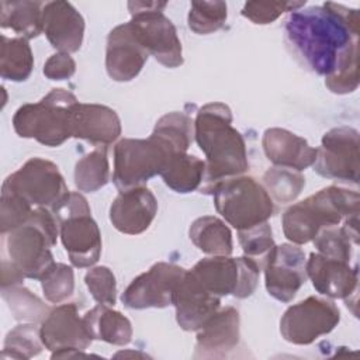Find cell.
<instances>
[{"instance_id": "obj_20", "label": "cell", "mask_w": 360, "mask_h": 360, "mask_svg": "<svg viewBox=\"0 0 360 360\" xmlns=\"http://www.w3.org/2000/svg\"><path fill=\"white\" fill-rule=\"evenodd\" d=\"M240 318L238 309H218L197 332L194 359H224L239 345Z\"/></svg>"}, {"instance_id": "obj_10", "label": "cell", "mask_w": 360, "mask_h": 360, "mask_svg": "<svg viewBox=\"0 0 360 360\" xmlns=\"http://www.w3.org/2000/svg\"><path fill=\"white\" fill-rule=\"evenodd\" d=\"M260 270V266L248 256H214L197 262L190 273L207 291L219 298L229 294L246 298L255 292Z\"/></svg>"}, {"instance_id": "obj_13", "label": "cell", "mask_w": 360, "mask_h": 360, "mask_svg": "<svg viewBox=\"0 0 360 360\" xmlns=\"http://www.w3.org/2000/svg\"><path fill=\"white\" fill-rule=\"evenodd\" d=\"M359 132L350 127H338L322 136L316 148L314 170L330 180L359 183Z\"/></svg>"}, {"instance_id": "obj_17", "label": "cell", "mask_w": 360, "mask_h": 360, "mask_svg": "<svg viewBox=\"0 0 360 360\" xmlns=\"http://www.w3.org/2000/svg\"><path fill=\"white\" fill-rule=\"evenodd\" d=\"M149 53L141 45L129 21L111 30L107 38L105 69L115 82H129L142 70Z\"/></svg>"}, {"instance_id": "obj_1", "label": "cell", "mask_w": 360, "mask_h": 360, "mask_svg": "<svg viewBox=\"0 0 360 360\" xmlns=\"http://www.w3.org/2000/svg\"><path fill=\"white\" fill-rule=\"evenodd\" d=\"M284 41L311 72L332 76L359 60L360 18L356 8L326 1L291 11L283 24Z\"/></svg>"}, {"instance_id": "obj_7", "label": "cell", "mask_w": 360, "mask_h": 360, "mask_svg": "<svg viewBox=\"0 0 360 360\" xmlns=\"http://www.w3.org/2000/svg\"><path fill=\"white\" fill-rule=\"evenodd\" d=\"M51 211L70 263L79 269L93 266L101 255V233L87 200L80 193L69 191Z\"/></svg>"}, {"instance_id": "obj_39", "label": "cell", "mask_w": 360, "mask_h": 360, "mask_svg": "<svg viewBox=\"0 0 360 360\" xmlns=\"http://www.w3.org/2000/svg\"><path fill=\"white\" fill-rule=\"evenodd\" d=\"M84 283L91 297L104 305H114L117 300V284L112 271L105 266L90 269L84 276Z\"/></svg>"}, {"instance_id": "obj_28", "label": "cell", "mask_w": 360, "mask_h": 360, "mask_svg": "<svg viewBox=\"0 0 360 360\" xmlns=\"http://www.w3.org/2000/svg\"><path fill=\"white\" fill-rule=\"evenodd\" d=\"M188 235L191 242L207 255L229 256L232 253V233L225 222L217 217L197 218L191 224Z\"/></svg>"}, {"instance_id": "obj_2", "label": "cell", "mask_w": 360, "mask_h": 360, "mask_svg": "<svg viewBox=\"0 0 360 360\" xmlns=\"http://www.w3.org/2000/svg\"><path fill=\"white\" fill-rule=\"evenodd\" d=\"M194 135L193 120L179 111L163 115L146 139L124 138L114 148L112 181L120 191L143 186L162 174L172 158L186 153Z\"/></svg>"}, {"instance_id": "obj_18", "label": "cell", "mask_w": 360, "mask_h": 360, "mask_svg": "<svg viewBox=\"0 0 360 360\" xmlns=\"http://www.w3.org/2000/svg\"><path fill=\"white\" fill-rule=\"evenodd\" d=\"M305 271L314 288L326 297L343 298L345 301L357 297L359 270L357 266L350 267L349 262L312 252L305 263Z\"/></svg>"}, {"instance_id": "obj_12", "label": "cell", "mask_w": 360, "mask_h": 360, "mask_svg": "<svg viewBox=\"0 0 360 360\" xmlns=\"http://www.w3.org/2000/svg\"><path fill=\"white\" fill-rule=\"evenodd\" d=\"M339 321V308L332 301L312 295L291 305L283 314L280 333L292 345H309L332 332Z\"/></svg>"}, {"instance_id": "obj_4", "label": "cell", "mask_w": 360, "mask_h": 360, "mask_svg": "<svg viewBox=\"0 0 360 360\" xmlns=\"http://www.w3.org/2000/svg\"><path fill=\"white\" fill-rule=\"evenodd\" d=\"M359 193L329 186L291 205L283 214L284 236L292 243L311 242L325 228L338 226L346 218L359 215Z\"/></svg>"}, {"instance_id": "obj_9", "label": "cell", "mask_w": 360, "mask_h": 360, "mask_svg": "<svg viewBox=\"0 0 360 360\" xmlns=\"http://www.w3.org/2000/svg\"><path fill=\"white\" fill-rule=\"evenodd\" d=\"M165 7L160 1H129V24L149 55L166 68H177L183 63L181 42L176 27L163 14Z\"/></svg>"}, {"instance_id": "obj_21", "label": "cell", "mask_w": 360, "mask_h": 360, "mask_svg": "<svg viewBox=\"0 0 360 360\" xmlns=\"http://www.w3.org/2000/svg\"><path fill=\"white\" fill-rule=\"evenodd\" d=\"M158 212V201L148 187L120 191L110 207V221L114 228L127 235L146 231Z\"/></svg>"}, {"instance_id": "obj_33", "label": "cell", "mask_w": 360, "mask_h": 360, "mask_svg": "<svg viewBox=\"0 0 360 360\" xmlns=\"http://www.w3.org/2000/svg\"><path fill=\"white\" fill-rule=\"evenodd\" d=\"M42 340L39 329L31 322L24 325H17L11 329L4 340V347L1 352V359H22L27 360L41 353Z\"/></svg>"}, {"instance_id": "obj_31", "label": "cell", "mask_w": 360, "mask_h": 360, "mask_svg": "<svg viewBox=\"0 0 360 360\" xmlns=\"http://www.w3.org/2000/svg\"><path fill=\"white\" fill-rule=\"evenodd\" d=\"M108 179L110 166L107 146H98L77 160L75 167V184L80 191L94 193L104 187Z\"/></svg>"}, {"instance_id": "obj_36", "label": "cell", "mask_w": 360, "mask_h": 360, "mask_svg": "<svg viewBox=\"0 0 360 360\" xmlns=\"http://www.w3.org/2000/svg\"><path fill=\"white\" fill-rule=\"evenodd\" d=\"M238 239L245 256L253 259L263 269L267 256L276 246L269 222L264 221L248 229L238 231Z\"/></svg>"}, {"instance_id": "obj_5", "label": "cell", "mask_w": 360, "mask_h": 360, "mask_svg": "<svg viewBox=\"0 0 360 360\" xmlns=\"http://www.w3.org/2000/svg\"><path fill=\"white\" fill-rule=\"evenodd\" d=\"M59 226L48 208H34L30 218L4 236V249L24 277L41 280L55 263L51 248L56 245Z\"/></svg>"}, {"instance_id": "obj_11", "label": "cell", "mask_w": 360, "mask_h": 360, "mask_svg": "<svg viewBox=\"0 0 360 360\" xmlns=\"http://www.w3.org/2000/svg\"><path fill=\"white\" fill-rule=\"evenodd\" d=\"M3 188L14 191L35 208L48 210L69 193L58 166L42 158L28 159L4 180Z\"/></svg>"}, {"instance_id": "obj_14", "label": "cell", "mask_w": 360, "mask_h": 360, "mask_svg": "<svg viewBox=\"0 0 360 360\" xmlns=\"http://www.w3.org/2000/svg\"><path fill=\"white\" fill-rule=\"evenodd\" d=\"M186 270L177 264L159 262L142 273L121 295L125 307L132 309L165 308L173 304L174 290Z\"/></svg>"}, {"instance_id": "obj_34", "label": "cell", "mask_w": 360, "mask_h": 360, "mask_svg": "<svg viewBox=\"0 0 360 360\" xmlns=\"http://www.w3.org/2000/svg\"><path fill=\"white\" fill-rule=\"evenodd\" d=\"M263 184L277 202L287 204L298 197L305 186V177L285 167H271L263 174Z\"/></svg>"}, {"instance_id": "obj_32", "label": "cell", "mask_w": 360, "mask_h": 360, "mask_svg": "<svg viewBox=\"0 0 360 360\" xmlns=\"http://www.w3.org/2000/svg\"><path fill=\"white\" fill-rule=\"evenodd\" d=\"M1 297L18 321L42 322L51 312V308L22 284L1 287Z\"/></svg>"}, {"instance_id": "obj_26", "label": "cell", "mask_w": 360, "mask_h": 360, "mask_svg": "<svg viewBox=\"0 0 360 360\" xmlns=\"http://www.w3.org/2000/svg\"><path fill=\"white\" fill-rule=\"evenodd\" d=\"M0 25L11 28L21 38L31 39L42 31L44 3L41 1H1Z\"/></svg>"}, {"instance_id": "obj_40", "label": "cell", "mask_w": 360, "mask_h": 360, "mask_svg": "<svg viewBox=\"0 0 360 360\" xmlns=\"http://www.w3.org/2000/svg\"><path fill=\"white\" fill-rule=\"evenodd\" d=\"M305 1H248L242 8V15L255 24H270L285 11L302 7Z\"/></svg>"}, {"instance_id": "obj_3", "label": "cell", "mask_w": 360, "mask_h": 360, "mask_svg": "<svg viewBox=\"0 0 360 360\" xmlns=\"http://www.w3.org/2000/svg\"><path fill=\"white\" fill-rule=\"evenodd\" d=\"M194 136L207 158L201 193L210 194L219 181L248 170L246 145L242 134L232 127V112L226 104L202 105L194 121Z\"/></svg>"}, {"instance_id": "obj_22", "label": "cell", "mask_w": 360, "mask_h": 360, "mask_svg": "<svg viewBox=\"0 0 360 360\" xmlns=\"http://www.w3.org/2000/svg\"><path fill=\"white\" fill-rule=\"evenodd\" d=\"M42 27L49 44L63 52H77L83 42L84 20L68 1H49L44 4Z\"/></svg>"}, {"instance_id": "obj_16", "label": "cell", "mask_w": 360, "mask_h": 360, "mask_svg": "<svg viewBox=\"0 0 360 360\" xmlns=\"http://www.w3.org/2000/svg\"><path fill=\"white\" fill-rule=\"evenodd\" d=\"M39 335L44 346L51 352L84 350L93 340L73 302L51 309L42 321Z\"/></svg>"}, {"instance_id": "obj_6", "label": "cell", "mask_w": 360, "mask_h": 360, "mask_svg": "<svg viewBox=\"0 0 360 360\" xmlns=\"http://www.w3.org/2000/svg\"><path fill=\"white\" fill-rule=\"evenodd\" d=\"M77 103L69 90L52 89L41 101L24 104L15 111L14 131L45 146H59L72 136V111Z\"/></svg>"}, {"instance_id": "obj_25", "label": "cell", "mask_w": 360, "mask_h": 360, "mask_svg": "<svg viewBox=\"0 0 360 360\" xmlns=\"http://www.w3.org/2000/svg\"><path fill=\"white\" fill-rule=\"evenodd\" d=\"M86 329L94 340H103L110 345L124 346L132 339V325L121 312L100 304L87 311L83 316Z\"/></svg>"}, {"instance_id": "obj_41", "label": "cell", "mask_w": 360, "mask_h": 360, "mask_svg": "<svg viewBox=\"0 0 360 360\" xmlns=\"http://www.w3.org/2000/svg\"><path fill=\"white\" fill-rule=\"evenodd\" d=\"M76 63L69 53H53L44 65V75L51 80H65L73 76Z\"/></svg>"}, {"instance_id": "obj_8", "label": "cell", "mask_w": 360, "mask_h": 360, "mask_svg": "<svg viewBox=\"0 0 360 360\" xmlns=\"http://www.w3.org/2000/svg\"><path fill=\"white\" fill-rule=\"evenodd\" d=\"M214 205L225 221L242 231L267 221L276 211L266 188L250 176L225 179L214 186Z\"/></svg>"}, {"instance_id": "obj_38", "label": "cell", "mask_w": 360, "mask_h": 360, "mask_svg": "<svg viewBox=\"0 0 360 360\" xmlns=\"http://www.w3.org/2000/svg\"><path fill=\"white\" fill-rule=\"evenodd\" d=\"M34 208L24 198L15 194L11 190L1 187V198H0V232L6 235L11 229L24 224Z\"/></svg>"}, {"instance_id": "obj_15", "label": "cell", "mask_w": 360, "mask_h": 360, "mask_svg": "<svg viewBox=\"0 0 360 360\" xmlns=\"http://www.w3.org/2000/svg\"><path fill=\"white\" fill-rule=\"evenodd\" d=\"M267 292L281 302H290L307 281L305 253L291 243L274 246L264 266Z\"/></svg>"}, {"instance_id": "obj_37", "label": "cell", "mask_w": 360, "mask_h": 360, "mask_svg": "<svg viewBox=\"0 0 360 360\" xmlns=\"http://www.w3.org/2000/svg\"><path fill=\"white\" fill-rule=\"evenodd\" d=\"M42 291L49 302L60 304L68 300L75 290V276L70 266L53 263L41 278Z\"/></svg>"}, {"instance_id": "obj_27", "label": "cell", "mask_w": 360, "mask_h": 360, "mask_svg": "<svg viewBox=\"0 0 360 360\" xmlns=\"http://www.w3.org/2000/svg\"><path fill=\"white\" fill-rule=\"evenodd\" d=\"M359 215H353L343 221L342 226L325 228L312 239L318 253L336 259L349 262L352 259L353 246L359 243Z\"/></svg>"}, {"instance_id": "obj_35", "label": "cell", "mask_w": 360, "mask_h": 360, "mask_svg": "<svg viewBox=\"0 0 360 360\" xmlns=\"http://www.w3.org/2000/svg\"><path fill=\"white\" fill-rule=\"evenodd\" d=\"M226 21L225 1H193L188 11V28L200 35L218 31Z\"/></svg>"}, {"instance_id": "obj_19", "label": "cell", "mask_w": 360, "mask_h": 360, "mask_svg": "<svg viewBox=\"0 0 360 360\" xmlns=\"http://www.w3.org/2000/svg\"><path fill=\"white\" fill-rule=\"evenodd\" d=\"M176 308V321L184 330H198L218 309L221 298L207 291L197 278L186 270L179 281L173 304Z\"/></svg>"}, {"instance_id": "obj_23", "label": "cell", "mask_w": 360, "mask_h": 360, "mask_svg": "<svg viewBox=\"0 0 360 360\" xmlns=\"http://www.w3.org/2000/svg\"><path fill=\"white\" fill-rule=\"evenodd\" d=\"M121 135L117 112L101 104L77 103L72 111V136L105 146Z\"/></svg>"}, {"instance_id": "obj_29", "label": "cell", "mask_w": 360, "mask_h": 360, "mask_svg": "<svg viewBox=\"0 0 360 360\" xmlns=\"http://www.w3.org/2000/svg\"><path fill=\"white\" fill-rule=\"evenodd\" d=\"M204 160L186 152L174 155L160 176L169 188L186 194L200 187L204 179Z\"/></svg>"}, {"instance_id": "obj_24", "label": "cell", "mask_w": 360, "mask_h": 360, "mask_svg": "<svg viewBox=\"0 0 360 360\" xmlns=\"http://www.w3.org/2000/svg\"><path fill=\"white\" fill-rule=\"evenodd\" d=\"M263 150L267 159L278 167L292 169L297 172L312 166L316 158V148L283 128H269L262 139Z\"/></svg>"}, {"instance_id": "obj_30", "label": "cell", "mask_w": 360, "mask_h": 360, "mask_svg": "<svg viewBox=\"0 0 360 360\" xmlns=\"http://www.w3.org/2000/svg\"><path fill=\"white\" fill-rule=\"evenodd\" d=\"M34 68L32 51L25 38H7L1 35L0 73L6 80L24 82Z\"/></svg>"}]
</instances>
